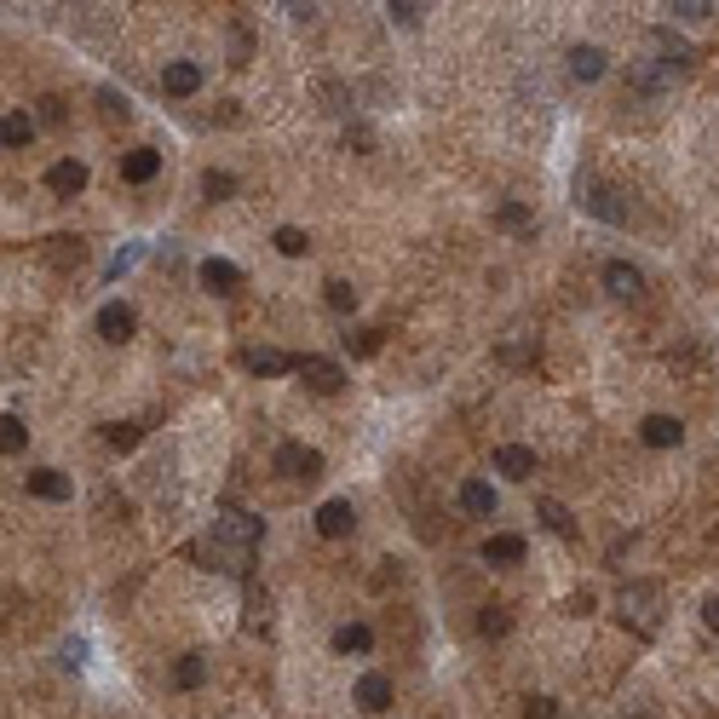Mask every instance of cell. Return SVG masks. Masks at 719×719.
<instances>
[{
  "label": "cell",
  "mask_w": 719,
  "mask_h": 719,
  "mask_svg": "<svg viewBox=\"0 0 719 719\" xmlns=\"http://www.w3.org/2000/svg\"><path fill=\"white\" fill-rule=\"evenodd\" d=\"M265 541V518H254V512H225V518H213V535H208V570H225V576H242L248 570V558H254V547Z\"/></svg>",
  "instance_id": "cell-1"
},
{
  "label": "cell",
  "mask_w": 719,
  "mask_h": 719,
  "mask_svg": "<svg viewBox=\"0 0 719 719\" xmlns=\"http://www.w3.org/2000/svg\"><path fill=\"white\" fill-rule=\"evenodd\" d=\"M616 616H622V627H633L639 639H650V633L662 627V587H650V581H627L622 593H616Z\"/></svg>",
  "instance_id": "cell-2"
},
{
  "label": "cell",
  "mask_w": 719,
  "mask_h": 719,
  "mask_svg": "<svg viewBox=\"0 0 719 719\" xmlns=\"http://www.w3.org/2000/svg\"><path fill=\"white\" fill-rule=\"evenodd\" d=\"M277 472H282V478L311 484V478H323V455H317L311 443H282V449H277Z\"/></svg>",
  "instance_id": "cell-3"
},
{
  "label": "cell",
  "mask_w": 719,
  "mask_h": 719,
  "mask_svg": "<svg viewBox=\"0 0 719 719\" xmlns=\"http://www.w3.org/2000/svg\"><path fill=\"white\" fill-rule=\"evenodd\" d=\"M133 334H139V311H133V305L110 300L104 311H98V340H110V346H127Z\"/></svg>",
  "instance_id": "cell-4"
},
{
  "label": "cell",
  "mask_w": 719,
  "mask_h": 719,
  "mask_svg": "<svg viewBox=\"0 0 719 719\" xmlns=\"http://www.w3.org/2000/svg\"><path fill=\"white\" fill-rule=\"evenodd\" d=\"M576 208H587L593 219H610V225H622L627 219V208L616 202V190L593 185V179H576Z\"/></svg>",
  "instance_id": "cell-5"
},
{
  "label": "cell",
  "mask_w": 719,
  "mask_h": 719,
  "mask_svg": "<svg viewBox=\"0 0 719 719\" xmlns=\"http://www.w3.org/2000/svg\"><path fill=\"white\" fill-rule=\"evenodd\" d=\"M236 363H242L248 374H294L300 369V357H288V351H277V346H242Z\"/></svg>",
  "instance_id": "cell-6"
},
{
  "label": "cell",
  "mask_w": 719,
  "mask_h": 719,
  "mask_svg": "<svg viewBox=\"0 0 719 719\" xmlns=\"http://www.w3.org/2000/svg\"><path fill=\"white\" fill-rule=\"evenodd\" d=\"M305 380V386H311V392H340V386H346V369H340V363H334V357H300V369H294Z\"/></svg>",
  "instance_id": "cell-7"
},
{
  "label": "cell",
  "mask_w": 719,
  "mask_h": 719,
  "mask_svg": "<svg viewBox=\"0 0 719 719\" xmlns=\"http://www.w3.org/2000/svg\"><path fill=\"white\" fill-rule=\"evenodd\" d=\"M162 93H167V98H196V93H202V64L173 58V64L162 70Z\"/></svg>",
  "instance_id": "cell-8"
},
{
  "label": "cell",
  "mask_w": 719,
  "mask_h": 719,
  "mask_svg": "<svg viewBox=\"0 0 719 719\" xmlns=\"http://www.w3.org/2000/svg\"><path fill=\"white\" fill-rule=\"evenodd\" d=\"M604 288H610L616 300H639V294H645V271L627 265V259H610V265H604Z\"/></svg>",
  "instance_id": "cell-9"
},
{
  "label": "cell",
  "mask_w": 719,
  "mask_h": 719,
  "mask_svg": "<svg viewBox=\"0 0 719 719\" xmlns=\"http://www.w3.org/2000/svg\"><path fill=\"white\" fill-rule=\"evenodd\" d=\"M650 47L662 52V58H656L662 70H696V52L685 47V41H679L673 29H650Z\"/></svg>",
  "instance_id": "cell-10"
},
{
  "label": "cell",
  "mask_w": 719,
  "mask_h": 719,
  "mask_svg": "<svg viewBox=\"0 0 719 719\" xmlns=\"http://www.w3.org/2000/svg\"><path fill=\"white\" fill-rule=\"evenodd\" d=\"M495 472L512 478V484L535 478V449H524V443H501V449H495Z\"/></svg>",
  "instance_id": "cell-11"
},
{
  "label": "cell",
  "mask_w": 719,
  "mask_h": 719,
  "mask_svg": "<svg viewBox=\"0 0 719 719\" xmlns=\"http://www.w3.org/2000/svg\"><path fill=\"white\" fill-rule=\"evenodd\" d=\"M351 696H357L363 714H386V708H392V679H386V673H363Z\"/></svg>",
  "instance_id": "cell-12"
},
{
  "label": "cell",
  "mask_w": 719,
  "mask_h": 719,
  "mask_svg": "<svg viewBox=\"0 0 719 719\" xmlns=\"http://www.w3.org/2000/svg\"><path fill=\"white\" fill-rule=\"evenodd\" d=\"M639 438H645L650 449H679V443H685V426L673 415H645L639 420Z\"/></svg>",
  "instance_id": "cell-13"
},
{
  "label": "cell",
  "mask_w": 719,
  "mask_h": 719,
  "mask_svg": "<svg viewBox=\"0 0 719 719\" xmlns=\"http://www.w3.org/2000/svg\"><path fill=\"white\" fill-rule=\"evenodd\" d=\"M196 277H202V288H213V294H236V288H242V265H231V259H202Z\"/></svg>",
  "instance_id": "cell-14"
},
{
  "label": "cell",
  "mask_w": 719,
  "mask_h": 719,
  "mask_svg": "<svg viewBox=\"0 0 719 719\" xmlns=\"http://www.w3.org/2000/svg\"><path fill=\"white\" fill-rule=\"evenodd\" d=\"M317 530H323L328 541L351 535L357 530V507H351V501H323V507H317Z\"/></svg>",
  "instance_id": "cell-15"
},
{
  "label": "cell",
  "mask_w": 719,
  "mask_h": 719,
  "mask_svg": "<svg viewBox=\"0 0 719 719\" xmlns=\"http://www.w3.org/2000/svg\"><path fill=\"white\" fill-rule=\"evenodd\" d=\"M47 190L52 196H81V190H87V162H52L47 167Z\"/></svg>",
  "instance_id": "cell-16"
},
{
  "label": "cell",
  "mask_w": 719,
  "mask_h": 719,
  "mask_svg": "<svg viewBox=\"0 0 719 719\" xmlns=\"http://www.w3.org/2000/svg\"><path fill=\"white\" fill-rule=\"evenodd\" d=\"M156 173H162V150H127L121 156V179L127 185H150Z\"/></svg>",
  "instance_id": "cell-17"
},
{
  "label": "cell",
  "mask_w": 719,
  "mask_h": 719,
  "mask_svg": "<svg viewBox=\"0 0 719 719\" xmlns=\"http://www.w3.org/2000/svg\"><path fill=\"white\" fill-rule=\"evenodd\" d=\"M495 507H501V495H495L484 478H466L461 484V512H472V518H495Z\"/></svg>",
  "instance_id": "cell-18"
},
{
  "label": "cell",
  "mask_w": 719,
  "mask_h": 719,
  "mask_svg": "<svg viewBox=\"0 0 719 719\" xmlns=\"http://www.w3.org/2000/svg\"><path fill=\"white\" fill-rule=\"evenodd\" d=\"M242 627H248V633H254V627H271V593H265L259 581L242 587Z\"/></svg>",
  "instance_id": "cell-19"
},
{
  "label": "cell",
  "mask_w": 719,
  "mask_h": 719,
  "mask_svg": "<svg viewBox=\"0 0 719 719\" xmlns=\"http://www.w3.org/2000/svg\"><path fill=\"white\" fill-rule=\"evenodd\" d=\"M29 495H41V501H70V478H64L58 466H35V472H29Z\"/></svg>",
  "instance_id": "cell-20"
},
{
  "label": "cell",
  "mask_w": 719,
  "mask_h": 719,
  "mask_svg": "<svg viewBox=\"0 0 719 719\" xmlns=\"http://www.w3.org/2000/svg\"><path fill=\"white\" fill-rule=\"evenodd\" d=\"M334 650H340V656H369V650H374L369 622H346V627H334Z\"/></svg>",
  "instance_id": "cell-21"
},
{
  "label": "cell",
  "mask_w": 719,
  "mask_h": 719,
  "mask_svg": "<svg viewBox=\"0 0 719 719\" xmlns=\"http://www.w3.org/2000/svg\"><path fill=\"white\" fill-rule=\"evenodd\" d=\"M610 70V58L599 47H570V81H599Z\"/></svg>",
  "instance_id": "cell-22"
},
{
  "label": "cell",
  "mask_w": 719,
  "mask_h": 719,
  "mask_svg": "<svg viewBox=\"0 0 719 719\" xmlns=\"http://www.w3.org/2000/svg\"><path fill=\"white\" fill-rule=\"evenodd\" d=\"M524 553H530V547H524V535H489V541H484L489 564H524Z\"/></svg>",
  "instance_id": "cell-23"
},
{
  "label": "cell",
  "mask_w": 719,
  "mask_h": 719,
  "mask_svg": "<svg viewBox=\"0 0 719 719\" xmlns=\"http://www.w3.org/2000/svg\"><path fill=\"white\" fill-rule=\"evenodd\" d=\"M535 512H541V524H547L553 535H564V541L576 535V518H570V507H564V501H553V495H541V501H535Z\"/></svg>",
  "instance_id": "cell-24"
},
{
  "label": "cell",
  "mask_w": 719,
  "mask_h": 719,
  "mask_svg": "<svg viewBox=\"0 0 719 719\" xmlns=\"http://www.w3.org/2000/svg\"><path fill=\"white\" fill-rule=\"evenodd\" d=\"M202 679H208V656H196V650H190V656H179V668H173V685H179V691H196Z\"/></svg>",
  "instance_id": "cell-25"
},
{
  "label": "cell",
  "mask_w": 719,
  "mask_h": 719,
  "mask_svg": "<svg viewBox=\"0 0 719 719\" xmlns=\"http://www.w3.org/2000/svg\"><path fill=\"white\" fill-rule=\"evenodd\" d=\"M627 81H633L639 93H662V87H668V70H662V64H650V58H639V64L627 70Z\"/></svg>",
  "instance_id": "cell-26"
},
{
  "label": "cell",
  "mask_w": 719,
  "mask_h": 719,
  "mask_svg": "<svg viewBox=\"0 0 719 719\" xmlns=\"http://www.w3.org/2000/svg\"><path fill=\"white\" fill-rule=\"evenodd\" d=\"M29 443V426L18 415H0V455H24Z\"/></svg>",
  "instance_id": "cell-27"
},
{
  "label": "cell",
  "mask_w": 719,
  "mask_h": 719,
  "mask_svg": "<svg viewBox=\"0 0 719 719\" xmlns=\"http://www.w3.org/2000/svg\"><path fill=\"white\" fill-rule=\"evenodd\" d=\"M478 633H484V639H507V633H512L507 604H484V616H478Z\"/></svg>",
  "instance_id": "cell-28"
},
{
  "label": "cell",
  "mask_w": 719,
  "mask_h": 719,
  "mask_svg": "<svg viewBox=\"0 0 719 719\" xmlns=\"http://www.w3.org/2000/svg\"><path fill=\"white\" fill-rule=\"evenodd\" d=\"M139 438H144L139 420H116V426H104V443H110V449H139Z\"/></svg>",
  "instance_id": "cell-29"
},
{
  "label": "cell",
  "mask_w": 719,
  "mask_h": 719,
  "mask_svg": "<svg viewBox=\"0 0 719 719\" xmlns=\"http://www.w3.org/2000/svg\"><path fill=\"white\" fill-rule=\"evenodd\" d=\"M495 225H501V231H535V213L518 208V202H501V208H495Z\"/></svg>",
  "instance_id": "cell-30"
},
{
  "label": "cell",
  "mask_w": 719,
  "mask_h": 719,
  "mask_svg": "<svg viewBox=\"0 0 719 719\" xmlns=\"http://www.w3.org/2000/svg\"><path fill=\"white\" fill-rule=\"evenodd\" d=\"M323 300H328V311L351 317V311H357V288H351V282H323Z\"/></svg>",
  "instance_id": "cell-31"
},
{
  "label": "cell",
  "mask_w": 719,
  "mask_h": 719,
  "mask_svg": "<svg viewBox=\"0 0 719 719\" xmlns=\"http://www.w3.org/2000/svg\"><path fill=\"white\" fill-rule=\"evenodd\" d=\"M271 242H277V254H288V259H300V254H311V236L300 231V225H282L277 236H271Z\"/></svg>",
  "instance_id": "cell-32"
},
{
  "label": "cell",
  "mask_w": 719,
  "mask_h": 719,
  "mask_svg": "<svg viewBox=\"0 0 719 719\" xmlns=\"http://www.w3.org/2000/svg\"><path fill=\"white\" fill-rule=\"evenodd\" d=\"M29 139H35V121L29 116H0V144L18 150V144H29Z\"/></svg>",
  "instance_id": "cell-33"
},
{
  "label": "cell",
  "mask_w": 719,
  "mask_h": 719,
  "mask_svg": "<svg viewBox=\"0 0 719 719\" xmlns=\"http://www.w3.org/2000/svg\"><path fill=\"white\" fill-rule=\"evenodd\" d=\"M202 190H208V202H225V196H236V173L208 167V173H202Z\"/></svg>",
  "instance_id": "cell-34"
},
{
  "label": "cell",
  "mask_w": 719,
  "mask_h": 719,
  "mask_svg": "<svg viewBox=\"0 0 719 719\" xmlns=\"http://www.w3.org/2000/svg\"><path fill=\"white\" fill-rule=\"evenodd\" d=\"M346 351H351V357H374V351H380V328H351Z\"/></svg>",
  "instance_id": "cell-35"
},
{
  "label": "cell",
  "mask_w": 719,
  "mask_h": 719,
  "mask_svg": "<svg viewBox=\"0 0 719 719\" xmlns=\"http://www.w3.org/2000/svg\"><path fill=\"white\" fill-rule=\"evenodd\" d=\"M386 12H392V24L415 29L420 18H426V12H432V6H420V0H392V6H386Z\"/></svg>",
  "instance_id": "cell-36"
},
{
  "label": "cell",
  "mask_w": 719,
  "mask_h": 719,
  "mask_svg": "<svg viewBox=\"0 0 719 719\" xmlns=\"http://www.w3.org/2000/svg\"><path fill=\"white\" fill-rule=\"evenodd\" d=\"M58 668H87V639H64L58 645Z\"/></svg>",
  "instance_id": "cell-37"
},
{
  "label": "cell",
  "mask_w": 719,
  "mask_h": 719,
  "mask_svg": "<svg viewBox=\"0 0 719 719\" xmlns=\"http://www.w3.org/2000/svg\"><path fill=\"white\" fill-rule=\"evenodd\" d=\"M668 12H673V18H691V24H696V18H708V12H714V0H673Z\"/></svg>",
  "instance_id": "cell-38"
},
{
  "label": "cell",
  "mask_w": 719,
  "mask_h": 719,
  "mask_svg": "<svg viewBox=\"0 0 719 719\" xmlns=\"http://www.w3.org/2000/svg\"><path fill=\"white\" fill-rule=\"evenodd\" d=\"M524 719H558V702H553V696H530Z\"/></svg>",
  "instance_id": "cell-39"
},
{
  "label": "cell",
  "mask_w": 719,
  "mask_h": 719,
  "mask_svg": "<svg viewBox=\"0 0 719 719\" xmlns=\"http://www.w3.org/2000/svg\"><path fill=\"white\" fill-rule=\"evenodd\" d=\"M702 622L719 633V593H708V599H702Z\"/></svg>",
  "instance_id": "cell-40"
},
{
  "label": "cell",
  "mask_w": 719,
  "mask_h": 719,
  "mask_svg": "<svg viewBox=\"0 0 719 719\" xmlns=\"http://www.w3.org/2000/svg\"><path fill=\"white\" fill-rule=\"evenodd\" d=\"M346 144H357V150H369V144H374V133H369V127H346Z\"/></svg>",
  "instance_id": "cell-41"
},
{
  "label": "cell",
  "mask_w": 719,
  "mask_h": 719,
  "mask_svg": "<svg viewBox=\"0 0 719 719\" xmlns=\"http://www.w3.org/2000/svg\"><path fill=\"white\" fill-rule=\"evenodd\" d=\"M41 121H64V104H58V98H41Z\"/></svg>",
  "instance_id": "cell-42"
},
{
  "label": "cell",
  "mask_w": 719,
  "mask_h": 719,
  "mask_svg": "<svg viewBox=\"0 0 719 719\" xmlns=\"http://www.w3.org/2000/svg\"><path fill=\"white\" fill-rule=\"evenodd\" d=\"M627 719H650V714H627Z\"/></svg>",
  "instance_id": "cell-43"
}]
</instances>
